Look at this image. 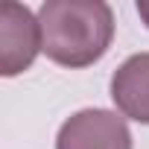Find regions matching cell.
<instances>
[{"mask_svg": "<svg viewBox=\"0 0 149 149\" xmlns=\"http://www.w3.org/2000/svg\"><path fill=\"white\" fill-rule=\"evenodd\" d=\"M38 24L41 53L70 70L100 61L114 38V12L102 0H47Z\"/></svg>", "mask_w": 149, "mask_h": 149, "instance_id": "cell-1", "label": "cell"}, {"mask_svg": "<svg viewBox=\"0 0 149 149\" xmlns=\"http://www.w3.org/2000/svg\"><path fill=\"white\" fill-rule=\"evenodd\" d=\"M56 149H132V132L117 111L82 108L61 123Z\"/></svg>", "mask_w": 149, "mask_h": 149, "instance_id": "cell-2", "label": "cell"}, {"mask_svg": "<svg viewBox=\"0 0 149 149\" xmlns=\"http://www.w3.org/2000/svg\"><path fill=\"white\" fill-rule=\"evenodd\" d=\"M41 53V24L21 3L0 6V73L18 76Z\"/></svg>", "mask_w": 149, "mask_h": 149, "instance_id": "cell-3", "label": "cell"}, {"mask_svg": "<svg viewBox=\"0 0 149 149\" xmlns=\"http://www.w3.org/2000/svg\"><path fill=\"white\" fill-rule=\"evenodd\" d=\"M111 100L123 117L149 126V53H134L114 70Z\"/></svg>", "mask_w": 149, "mask_h": 149, "instance_id": "cell-4", "label": "cell"}, {"mask_svg": "<svg viewBox=\"0 0 149 149\" xmlns=\"http://www.w3.org/2000/svg\"><path fill=\"white\" fill-rule=\"evenodd\" d=\"M137 15H140V21L149 26V0H137Z\"/></svg>", "mask_w": 149, "mask_h": 149, "instance_id": "cell-5", "label": "cell"}]
</instances>
